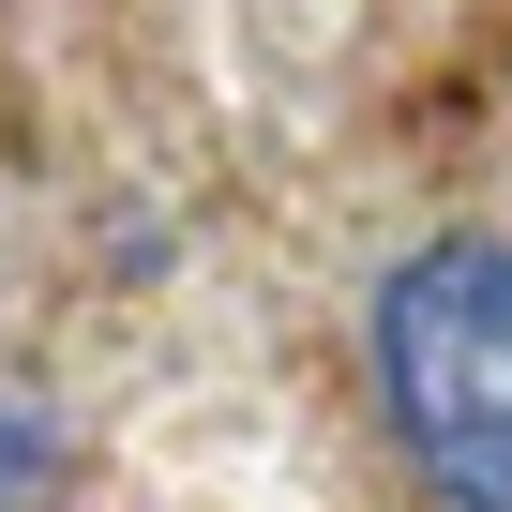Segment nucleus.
I'll use <instances>...</instances> for the list:
<instances>
[{
	"mask_svg": "<svg viewBox=\"0 0 512 512\" xmlns=\"http://www.w3.org/2000/svg\"><path fill=\"white\" fill-rule=\"evenodd\" d=\"M377 392L452 512H512V241H422L377 287Z\"/></svg>",
	"mask_w": 512,
	"mask_h": 512,
	"instance_id": "1",
	"label": "nucleus"
},
{
	"mask_svg": "<svg viewBox=\"0 0 512 512\" xmlns=\"http://www.w3.org/2000/svg\"><path fill=\"white\" fill-rule=\"evenodd\" d=\"M61 497V422L31 392H0V512H46Z\"/></svg>",
	"mask_w": 512,
	"mask_h": 512,
	"instance_id": "2",
	"label": "nucleus"
}]
</instances>
